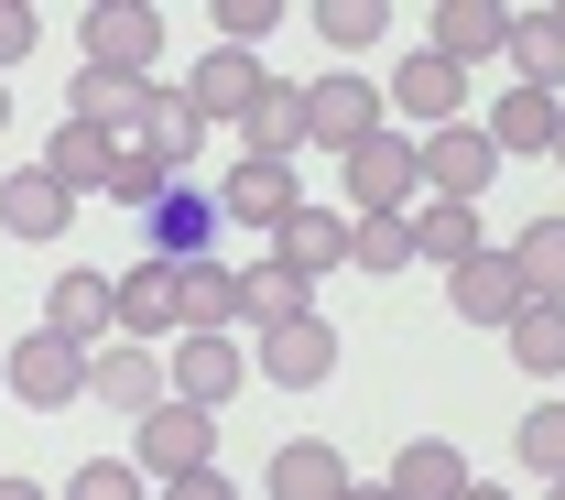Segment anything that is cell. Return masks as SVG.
Masks as SVG:
<instances>
[{"label":"cell","mask_w":565,"mask_h":500,"mask_svg":"<svg viewBox=\"0 0 565 500\" xmlns=\"http://www.w3.org/2000/svg\"><path fill=\"white\" fill-rule=\"evenodd\" d=\"M131 468L141 479H196V468H217V414H196V403H152L131 425Z\"/></svg>","instance_id":"cell-1"},{"label":"cell","mask_w":565,"mask_h":500,"mask_svg":"<svg viewBox=\"0 0 565 500\" xmlns=\"http://www.w3.org/2000/svg\"><path fill=\"white\" fill-rule=\"evenodd\" d=\"M349 163V217H403L424 196V152H414V131H370L359 152H338Z\"/></svg>","instance_id":"cell-2"},{"label":"cell","mask_w":565,"mask_h":500,"mask_svg":"<svg viewBox=\"0 0 565 500\" xmlns=\"http://www.w3.org/2000/svg\"><path fill=\"white\" fill-rule=\"evenodd\" d=\"M109 327H120V338H131V349H152V338H185V273H174V262H152V251H141L131 273H120V284H109Z\"/></svg>","instance_id":"cell-3"},{"label":"cell","mask_w":565,"mask_h":500,"mask_svg":"<svg viewBox=\"0 0 565 500\" xmlns=\"http://www.w3.org/2000/svg\"><path fill=\"white\" fill-rule=\"evenodd\" d=\"M381 131V87L349 66H327V76H305V142H327V152H359Z\"/></svg>","instance_id":"cell-4"},{"label":"cell","mask_w":565,"mask_h":500,"mask_svg":"<svg viewBox=\"0 0 565 500\" xmlns=\"http://www.w3.org/2000/svg\"><path fill=\"white\" fill-rule=\"evenodd\" d=\"M381 109H403V120H414V142H424V131H446V120L468 109V66H446L435 44H414V55L392 66V98H381Z\"/></svg>","instance_id":"cell-5"},{"label":"cell","mask_w":565,"mask_h":500,"mask_svg":"<svg viewBox=\"0 0 565 500\" xmlns=\"http://www.w3.org/2000/svg\"><path fill=\"white\" fill-rule=\"evenodd\" d=\"M424 196H457V208H479V185L500 174V152H490V131L479 120H446V131H424Z\"/></svg>","instance_id":"cell-6"},{"label":"cell","mask_w":565,"mask_h":500,"mask_svg":"<svg viewBox=\"0 0 565 500\" xmlns=\"http://www.w3.org/2000/svg\"><path fill=\"white\" fill-rule=\"evenodd\" d=\"M152 55H163V11H152V0H98V11H87V66L152 76Z\"/></svg>","instance_id":"cell-7"},{"label":"cell","mask_w":565,"mask_h":500,"mask_svg":"<svg viewBox=\"0 0 565 500\" xmlns=\"http://www.w3.org/2000/svg\"><path fill=\"white\" fill-rule=\"evenodd\" d=\"M262 381L273 392H316V381H338V327L305 305V316H282L273 338H262Z\"/></svg>","instance_id":"cell-8"},{"label":"cell","mask_w":565,"mask_h":500,"mask_svg":"<svg viewBox=\"0 0 565 500\" xmlns=\"http://www.w3.org/2000/svg\"><path fill=\"white\" fill-rule=\"evenodd\" d=\"M163 392H174V403H196V414L239 403V392H250V359H239V338H174V370H163Z\"/></svg>","instance_id":"cell-9"},{"label":"cell","mask_w":565,"mask_h":500,"mask_svg":"<svg viewBox=\"0 0 565 500\" xmlns=\"http://www.w3.org/2000/svg\"><path fill=\"white\" fill-rule=\"evenodd\" d=\"M11 392L33 403V414H66V403H87V349H66V338H22L11 349Z\"/></svg>","instance_id":"cell-10"},{"label":"cell","mask_w":565,"mask_h":500,"mask_svg":"<svg viewBox=\"0 0 565 500\" xmlns=\"http://www.w3.org/2000/svg\"><path fill=\"white\" fill-rule=\"evenodd\" d=\"M305 208V185H294V163H228V185H217V228H282V217Z\"/></svg>","instance_id":"cell-11"},{"label":"cell","mask_w":565,"mask_h":500,"mask_svg":"<svg viewBox=\"0 0 565 500\" xmlns=\"http://www.w3.org/2000/svg\"><path fill=\"white\" fill-rule=\"evenodd\" d=\"M250 98H262V55H239V44H207V66L185 76V109H196L207 131H239V120H250Z\"/></svg>","instance_id":"cell-12"},{"label":"cell","mask_w":565,"mask_h":500,"mask_svg":"<svg viewBox=\"0 0 565 500\" xmlns=\"http://www.w3.org/2000/svg\"><path fill=\"white\" fill-rule=\"evenodd\" d=\"M120 142H131V152H152L163 174H185V163H196V142H207V120L185 109V87H163V76H152V98L131 109V131H120Z\"/></svg>","instance_id":"cell-13"},{"label":"cell","mask_w":565,"mask_h":500,"mask_svg":"<svg viewBox=\"0 0 565 500\" xmlns=\"http://www.w3.org/2000/svg\"><path fill=\"white\" fill-rule=\"evenodd\" d=\"M87 403H109V414H152L163 403V349H131V338H109V349L87 359Z\"/></svg>","instance_id":"cell-14"},{"label":"cell","mask_w":565,"mask_h":500,"mask_svg":"<svg viewBox=\"0 0 565 500\" xmlns=\"http://www.w3.org/2000/svg\"><path fill=\"white\" fill-rule=\"evenodd\" d=\"M44 338H66V349H109L120 327H109V273H55V294H44Z\"/></svg>","instance_id":"cell-15"},{"label":"cell","mask_w":565,"mask_h":500,"mask_svg":"<svg viewBox=\"0 0 565 500\" xmlns=\"http://www.w3.org/2000/svg\"><path fill=\"white\" fill-rule=\"evenodd\" d=\"M446 305H457L468 327H511L533 294H522V273H511V251H479V262H457V273H446Z\"/></svg>","instance_id":"cell-16"},{"label":"cell","mask_w":565,"mask_h":500,"mask_svg":"<svg viewBox=\"0 0 565 500\" xmlns=\"http://www.w3.org/2000/svg\"><path fill=\"white\" fill-rule=\"evenodd\" d=\"M273 262L294 273V284H327V273L349 262V217H338V208H294L273 228Z\"/></svg>","instance_id":"cell-17"},{"label":"cell","mask_w":565,"mask_h":500,"mask_svg":"<svg viewBox=\"0 0 565 500\" xmlns=\"http://www.w3.org/2000/svg\"><path fill=\"white\" fill-rule=\"evenodd\" d=\"M141 228H152V262H174V273H185V262H207V240H217V196L163 185V208L141 217Z\"/></svg>","instance_id":"cell-18"},{"label":"cell","mask_w":565,"mask_h":500,"mask_svg":"<svg viewBox=\"0 0 565 500\" xmlns=\"http://www.w3.org/2000/svg\"><path fill=\"white\" fill-rule=\"evenodd\" d=\"M403 228H414V251H424V262H446V273L490 251V228H479V208H457V196H414V208H403Z\"/></svg>","instance_id":"cell-19"},{"label":"cell","mask_w":565,"mask_h":500,"mask_svg":"<svg viewBox=\"0 0 565 500\" xmlns=\"http://www.w3.org/2000/svg\"><path fill=\"white\" fill-rule=\"evenodd\" d=\"M500 55H511V87H544V98H565V22H555V11H511Z\"/></svg>","instance_id":"cell-20"},{"label":"cell","mask_w":565,"mask_h":500,"mask_svg":"<svg viewBox=\"0 0 565 500\" xmlns=\"http://www.w3.org/2000/svg\"><path fill=\"white\" fill-rule=\"evenodd\" d=\"M262 490L273 500H349V457L327 435H294V446H273V479Z\"/></svg>","instance_id":"cell-21"},{"label":"cell","mask_w":565,"mask_h":500,"mask_svg":"<svg viewBox=\"0 0 565 500\" xmlns=\"http://www.w3.org/2000/svg\"><path fill=\"white\" fill-rule=\"evenodd\" d=\"M239 152H250V163H294V152H305V87L262 76V98H250V120H239Z\"/></svg>","instance_id":"cell-22"},{"label":"cell","mask_w":565,"mask_h":500,"mask_svg":"<svg viewBox=\"0 0 565 500\" xmlns=\"http://www.w3.org/2000/svg\"><path fill=\"white\" fill-rule=\"evenodd\" d=\"M33 174H44V185H55V196H98V185H109V131H87V120H66V131H55V142H44V163H33Z\"/></svg>","instance_id":"cell-23"},{"label":"cell","mask_w":565,"mask_h":500,"mask_svg":"<svg viewBox=\"0 0 565 500\" xmlns=\"http://www.w3.org/2000/svg\"><path fill=\"white\" fill-rule=\"evenodd\" d=\"M152 98V76H109V66H76V87H66V120H87V131H131V109Z\"/></svg>","instance_id":"cell-24"},{"label":"cell","mask_w":565,"mask_h":500,"mask_svg":"<svg viewBox=\"0 0 565 500\" xmlns=\"http://www.w3.org/2000/svg\"><path fill=\"white\" fill-rule=\"evenodd\" d=\"M381 490H392V500H457V490H468V457H457L446 435H414V446L392 457V479H381Z\"/></svg>","instance_id":"cell-25"},{"label":"cell","mask_w":565,"mask_h":500,"mask_svg":"<svg viewBox=\"0 0 565 500\" xmlns=\"http://www.w3.org/2000/svg\"><path fill=\"white\" fill-rule=\"evenodd\" d=\"M500 33H511V11H500V0H435V55H446V66L500 55Z\"/></svg>","instance_id":"cell-26"},{"label":"cell","mask_w":565,"mask_h":500,"mask_svg":"<svg viewBox=\"0 0 565 500\" xmlns=\"http://www.w3.org/2000/svg\"><path fill=\"white\" fill-rule=\"evenodd\" d=\"M555 109H565V98H544V87H511V98H500L479 131H490L500 163H511V152H555Z\"/></svg>","instance_id":"cell-27"},{"label":"cell","mask_w":565,"mask_h":500,"mask_svg":"<svg viewBox=\"0 0 565 500\" xmlns=\"http://www.w3.org/2000/svg\"><path fill=\"white\" fill-rule=\"evenodd\" d=\"M239 327V273L228 262H185V338H228Z\"/></svg>","instance_id":"cell-28"},{"label":"cell","mask_w":565,"mask_h":500,"mask_svg":"<svg viewBox=\"0 0 565 500\" xmlns=\"http://www.w3.org/2000/svg\"><path fill=\"white\" fill-rule=\"evenodd\" d=\"M500 338H511V370H533V381H565V305H522Z\"/></svg>","instance_id":"cell-29"},{"label":"cell","mask_w":565,"mask_h":500,"mask_svg":"<svg viewBox=\"0 0 565 500\" xmlns=\"http://www.w3.org/2000/svg\"><path fill=\"white\" fill-rule=\"evenodd\" d=\"M511 273L533 305H565V217H533L522 240H511Z\"/></svg>","instance_id":"cell-30"},{"label":"cell","mask_w":565,"mask_h":500,"mask_svg":"<svg viewBox=\"0 0 565 500\" xmlns=\"http://www.w3.org/2000/svg\"><path fill=\"white\" fill-rule=\"evenodd\" d=\"M305 294H316V284H294L282 262H250V273H239V327H262V338H273L282 316H305Z\"/></svg>","instance_id":"cell-31"},{"label":"cell","mask_w":565,"mask_h":500,"mask_svg":"<svg viewBox=\"0 0 565 500\" xmlns=\"http://www.w3.org/2000/svg\"><path fill=\"white\" fill-rule=\"evenodd\" d=\"M66 217H76V208L44 185V174H11V185H0V228H11V240H55Z\"/></svg>","instance_id":"cell-32"},{"label":"cell","mask_w":565,"mask_h":500,"mask_svg":"<svg viewBox=\"0 0 565 500\" xmlns=\"http://www.w3.org/2000/svg\"><path fill=\"white\" fill-rule=\"evenodd\" d=\"M403 262H414L403 217H349V273H403Z\"/></svg>","instance_id":"cell-33"},{"label":"cell","mask_w":565,"mask_h":500,"mask_svg":"<svg viewBox=\"0 0 565 500\" xmlns=\"http://www.w3.org/2000/svg\"><path fill=\"white\" fill-rule=\"evenodd\" d=\"M163 185H174V174H163V163H152V152H131V142H109V185H98V196H120V208H163Z\"/></svg>","instance_id":"cell-34"},{"label":"cell","mask_w":565,"mask_h":500,"mask_svg":"<svg viewBox=\"0 0 565 500\" xmlns=\"http://www.w3.org/2000/svg\"><path fill=\"white\" fill-rule=\"evenodd\" d=\"M522 468H533L544 490L565 479V403H533V414H522Z\"/></svg>","instance_id":"cell-35"},{"label":"cell","mask_w":565,"mask_h":500,"mask_svg":"<svg viewBox=\"0 0 565 500\" xmlns=\"http://www.w3.org/2000/svg\"><path fill=\"white\" fill-rule=\"evenodd\" d=\"M316 33L349 55V44H381V33H392V11H381V0H327V11H316Z\"/></svg>","instance_id":"cell-36"},{"label":"cell","mask_w":565,"mask_h":500,"mask_svg":"<svg viewBox=\"0 0 565 500\" xmlns=\"http://www.w3.org/2000/svg\"><path fill=\"white\" fill-rule=\"evenodd\" d=\"M141 490H152V479H141L131 457H87V468H76V490H66V500H141Z\"/></svg>","instance_id":"cell-37"},{"label":"cell","mask_w":565,"mask_h":500,"mask_svg":"<svg viewBox=\"0 0 565 500\" xmlns=\"http://www.w3.org/2000/svg\"><path fill=\"white\" fill-rule=\"evenodd\" d=\"M273 22H282V0H217V44H239V55H250Z\"/></svg>","instance_id":"cell-38"},{"label":"cell","mask_w":565,"mask_h":500,"mask_svg":"<svg viewBox=\"0 0 565 500\" xmlns=\"http://www.w3.org/2000/svg\"><path fill=\"white\" fill-rule=\"evenodd\" d=\"M33 33H44V22H33V0H0V76L33 55Z\"/></svg>","instance_id":"cell-39"},{"label":"cell","mask_w":565,"mask_h":500,"mask_svg":"<svg viewBox=\"0 0 565 500\" xmlns=\"http://www.w3.org/2000/svg\"><path fill=\"white\" fill-rule=\"evenodd\" d=\"M163 500H239V490H228L217 468H196V479H163Z\"/></svg>","instance_id":"cell-40"},{"label":"cell","mask_w":565,"mask_h":500,"mask_svg":"<svg viewBox=\"0 0 565 500\" xmlns=\"http://www.w3.org/2000/svg\"><path fill=\"white\" fill-rule=\"evenodd\" d=\"M0 500H55V490H33V479H0Z\"/></svg>","instance_id":"cell-41"},{"label":"cell","mask_w":565,"mask_h":500,"mask_svg":"<svg viewBox=\"0 0 565 500\" xmlns=\"http://www.w3.org/2000/svg\"><path fill=\"white\" fill-rule=\"evenodd\" d=\"M457 500H511V490H500V479H468V490H457Z\"/></svg>","instance_id":"cell-42"},{"label":"cell","mask_w":565,"mask_h":500,"mask_svg":"<svg viewBox=\"0 0 565 500\" xmlns=\"http://www.w3.org/2000/svg\"><path fill=\"white\" fill-rule=\"evenodd\" d=\"M349 500H392V490H381V479H349Z\"/></svg>","instance_id":"cell-43"},{"label":"cell","mask_w":565,"mask_h":500,"mask_svg":"<svg viewBox=\"0 0 565 500\" xmlns=\"http://www.w3.org/2000/svg\"><path fill=\"white\" fill-rule=\"evenodd\" d=\"M555 163H565V109H555Z\"/></svg>","instance_id":"cell-44"},{"label":"cell","mask_w":565,"mask_h":500,"mask_svg":"<svg viewBox=\"0 0 565 500\" xmlns=\"http://www.w3.org/2000/svg\"><path fill=\"white\" fill-rule=\"evenodd\" d=\"M0 131H11V87H0Z\"/></svg>","instance_id":"cell-45"},{"label":"cell","mask_w":565,"mask_h":500,"mask_svg":"<svg viewBox=\"0 0 565 500\" xmlns=\"http://www.w3.org/2000/svg\"><path fill=\"white\" fill-rule=\"evenodd\" d=\"M544 500H565V479H555V490H544Z\"/></svg>","instance_id":"cell-46"},{"label":"cell","mask_w":565,"mask_h":500,"mask_svg":"<svg viewBox=\"0 0 565 500\" xmlns=\"http://www.w3.org/2000/svg\"><path fill=\"white\" fill-rule=\"evenodd\" d=\"M555 22H565V0H555Z\"/></svg>","instance_id":"cell-47"}]
</instances>
